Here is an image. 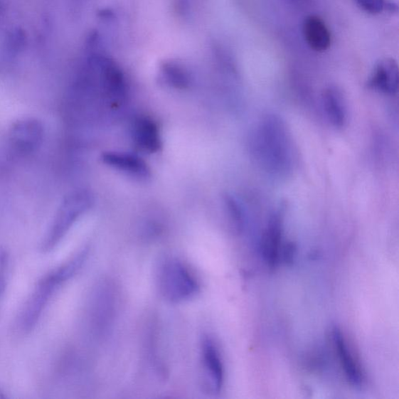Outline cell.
<instances>
[{
  "mask_svg": "<svg viewBox=\"0 0 399 399\" xmlns=\"http://www.w3.org/2000/svg\"><path fill=\"white\" fill-rule=\"evenodd\" d=\"M322 107L329 123L336 128L345 126L347 121V108L345 97L336 86L325 88L322 93Z\"/></svg>",
  "mask_w": 399,
  "mask_h": 399,
  "instance_id": "11",
  "label": "cell"
},
{
  "mask_svg": "<svg viewBox=\"0 0 399 399\" xmlns=\"http://www.w3.org/2000/svg\"><path fill=\"white\" fill-rule=\"evenodd\" d=\"M332 338L348 381L353 386H361L363 382L362 373L352 353L350 352L343 333L338 328H335L332 331Z\"/></svg>",
  "mask_w": 399,
  "mask_h": 399,
  "instance_id": "12",
  "label": "cell"
},
{
  "mask_svg": "<svg viewBox=\"0 0 399 399\" xmlns=\"http://www.w3.org/2000/svg\"><path fill=\"white\" fill-rule=\"evenodd\" d=\"M283 233V213L280 210L271 216L262 240V253L265 262L272 268L279 265L281 259Z\"/></svg>",
  "mask_w": 399,
  "mask_h": 399,
  "instance_id": "7",
  "label": "cell"
},
{
  "mask_svg": "<svg viewBox=\"0 0 399 399\" xmlns=\"http://www.w3.org/2000/svg\"><path fill=\"white\" fill-rule=\"evenodd\" d=\"M203 385L211 393H218L224 383V368L221 356L214 341L203 337L201 343Z\"/></svg>",
  "mask_w": 399,
  "mask_h": 399,
  "instance_id": "6",
  "label": "cell"
},
{
  "mask_svg": "<svg viewBox=\"0 0 399 399\" xmlns=\"http://www.w3.org/2000/svg\"><path fill=\"white\" fill-rule=\"evenodd\" d=\"M297 253V248L295 244L292 243H287L284 244L281 250V257L287 264H292Z\"/></svg>",
  "mask_w": 399,
  "mask_h": 399,
  "instance_id": "18",
  "label": "cell"
},
{
  "mask_svg": "<svg viewBox=\"0 0 399 399\" xmlns=\"http://www.w3.org/2000/svg\"><path fill=\"white\" fill-rule=\"evenodd\" d=\"M159 288L162 296L172 303H181L197 294L199 284L180 260L170 259L161 266Z\"/></svg>",
  "mask_w": 399,
  "mask_h": 399,
  "instance_id": "3",
  "label": "cell"
},
{
  "mask_svg": "<svg viewBox=\"0 0 399 399\" xmlns=\"http://www.w3.org/2000/svg\"><path fill=\"white\" fill-rule=\"evenodd\" d=\"M87 255L86 249L80 251L69 262L55 268L38 282L22 314L23 331H29L36 326L55 292L79 271L85 263Z\"/></svg>",
  "mask_w": 399,
  "mask_h": 399,
  "instance_id": "2",
  "label": "cell"
},
{
  "mask_svg": "<svg viewBox=\"0 0 399 399\" xmlns=\"http://www.w3.org/2000/svg\"><path fill=\"white\" fill-rule=\"evenodd\" d=\"M306 43L315 52L326 51L331 45V34L326 24L316 15H309L303 23Z\"/></svg>",
  "mask_w": 399,
  "mask_h": 399,
  "instance_id": "13",
  "label": "cell"
},
{
  "mask_svg": "<svg viewBox=\"0 0 399 399\" xmlns=\"http://www.w3.org/2000/svg\"><path fill=\"white\" fill-rule=\"evenodd\" d=\"M92 203L90 193L85 191L73 192L65 198L47 233L43 243V250H53L68 233L77 220L90 208Z\"/></svg>",
  "mask_w": 399,
  "mask_h": 399,
  "instance_id": "4",
  "label": "cell"
},
{
  "mask_svg": "<svg viewBox=\"0 0 399 399\" xmlns=\"http://www.w3.org/2000/svg\"><path fill=\"white\" fill-rule=\"evenodd\" d=\"M355 1L363 11L373 15L381 14L385 7V0H355Z\"/></svg>",
  "mask_w": 399,
  "mask_h": 399,
  "instance_id": "17",
  "label": "cell"
},
{
  "mask_svg": "<svg viewBox=\"0 0 399 399\" xmlns=\"http://www.w3.org/2000/svg\"><path fill=\"white\" fill-rule=\"evenodd\" d=\"M115 297L111 287H100L95 302V321L100 330L108 328L115 312Z\"/></svg>",
  "mask_w": 399,
  "mask_h": 399,
  "instance_id": "14",
  "label": "cell"
},
{
  "mask_svg": "<svg viewBox=\"0 0 399 399\" xmlns=\"http://www.w3.org/2000/svg\"><path fill=\"white\" fill-rule=\"evenodd\" d=\"M132 135L137 148L143 151L156 153L161 148L159 127L150 118L136 119L133 123Z\"/></svg>",
  "mask_w": 399,
  "mask_h": 399,
  "instance_id": "10",
  "label": "cell"
},
{
  "mask_svg": "<svg viewBox=\"0 0 399 399\" xmlns=\"http://www.w3.org/2000/svg\"><path fill=\"white\" fill-rule=\"evenodd\" d=\"M161 76L164 83L171 87L185 89L191 84V75L181 63H166L161 69Z\"/></svg>",
  "mask_w": 399,
  "mask_h": 399,
  "instance_id": "15",
  "label": "cell"
},
{
  "mask_svg": "<svg viewBox=\"0 0 399 399\" xmlns=\"http://www.w3.org/2000/svg\"><path fill=\"white\" fill-rule=\"evenodd\" d=\"M399 72L397 62L393 58L381 60L374 68L368 86L372 90L387 95L398 93Z\"/></svg>",
  "mask_w": 399,
  "mask_h": 399,
  "instance_id": "8",
  "label": "cell"
},
{
  "mask_svg": "<svg viewBox=\"0 0 399 399\" xmlns=\"http://www.w3.org/2000/svg\"><path fill=\"white\" fill-rule=\"evenodd\" d=\"M44 134L42 122L35 118H23L16 121L10 129L9 141L16 152L26 156L42 145Z\"/></svg>",
  "mask_w": 399,
  "mask_h": 399,
  "instance_id": "5",
  "label": "cell"
},
{
  "mask_svg": "<svg viewBox=\"0 0 399 399\" xmlns=\"http://www.w3.org/2000/svg\"><path fill=\"white\" fill-rule=\"evenodd\" d=\"M250 150L259 166L267 173L286 176L293 166V147L287 124L270 114L260 122L251 137Z\"/></svg>",
  "mask_w": 399,
  "mask_h": 399,
  "instance_id": "1",
  "label": "cell"
},
{
  "mask_svg": "<svg viewBox=\"0 0 399 399\" xmlns=\"http://www.w3.org/2000/svg\"><path fill=\"white\" fill-rule=\"evenodd\" d=\"M225 203L235 229L241 231L244 225V217L240 203L230 195L225 196Z\"/></svg>",
  "mask_w": 399,
  "mask_h": 399,
  "instance_id": "16",
  "label": "cell"
},
{
  "mask_svg": "<svg viewBox=\"0 0 399 399\" xmlns=\"http://www.w3.org/2000/svg\"><path fill=\"white\" fill-rule=\"evenodd\" d=\"M102 160L105 165L120 171L134 178L146 180L151 171L146 162L134 154L124 152L109 151L102 154Z\"/></svg>",
  "mask_w": 399,
  "mask_h": 399,
  "instance_id": "9",
  "label": "cell"
}]
</instances>
